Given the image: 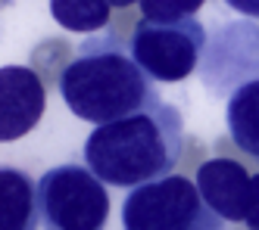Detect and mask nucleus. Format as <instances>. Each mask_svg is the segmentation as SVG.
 <instances>
[{
	"label": "nucleus",
	"instance_id": "1",
	"mask_svg": "<svg viewBox=\"0 0 259 230\" xmlns=\"http://www.w3.org/2000/svg\"><path fill=\"white\" fill-rule=\"evenodd\" d=\"M184 149V122L178 106L153 100L144 109L103 122L84 143V162L94 175L122 190L172 175Z\"/></svg>",
	"mask_w": 259,
	"mask_h": 230
},
{
	"label": "nucleus",
	"instance_id": "2",
	"mask_svg": "<svg viewBox=\"0 0 259 230\" xmlns=\"http://www.w3.org/2000/svg\"><path fill=\"white\" fill-rule=\"evenodd\" d=\"M60 93L69 112L91 125L122 119L159 100L153 78L138 66L132 47L109 31L88 37L78 47L75 60L63 69Z\"/></svg>",
	"mask_w": 259,
	"mask_h": 230
},
{
	"label": "nucleus",
	"instance_id": "3",
	"mask_svg": "<svg viewBox=\"0 0 259 230\" xmlns=\"http://www.w3.org/2000/svg\"><path fill=\"white\" fill-rule=\"evenodd\" d=\"M197 181L165 175L135 187L122 202V230H222Z\"/></svg>",
	"mask_w": 259,
	"mask_h": 230
},
{
	"label": "nucleus",
	"instance_id": "4",
	"mask_svg": "<svg viewBox=\"0 0 259 230\" xmlns=\"http://www.w3.org/2000/svg\"><path fill=\"white\" fill-rule=\"evenodd\" d=\"M44 230H106L109 193L91 168L60 165L38 181Z\"/></svg>",
	"mask_w": 259,
	"mask_h": 230
},
{
	"label": "nucleus",
	"instance_id": "5",
	"mask_svg": "<svg viewBox=\"0 0 259 230\" xmlns=\"http://www.w3.org/2000/svg\"><path fill=\"white\" fill-rule=\"evenodd\" d=\"M132 56L153 81H184L197 69L200 53L206 50V28L194 16L175 22L141 19L132 34Z\"/></svg>",
	"mask_w": 259,
	"mask_h": 230
},
{
	"label": "nucleus",
	"instance_id": "6",
	"mask_svg": "<svg viewBox=\"0 0 259 230\" xmlns=\"http://www.w3.org/2000/svg\"><path fill=\"white\" fill-rule=\"evenodd\" d=\"M47 93L38 72L28 66L0 69V143H13L44 119Z\"/></svg>",
	"mask_w": 259,
	"mask_h": 230
},
{
	"label": "nucleus",
	"instance_id": "7",
	"mask_svg": "<svg viewBox=\"0 0 259 230\" xmlns=\"http://www.w3.org/2000/svg\"><path fill=\"white\" fill-rule=\"evenodd\" d=\"M197 190L203 193L206 205L212 212L228 221H247V205H250V175L244 165L234 159H209L197 168Z\"/></svg>",
	"mask_w": 259,
	"mask_h": 230
},
{
	"label": "nucleus",
	"instance_id": "8",
	"mask_svg": "<svg viewBox=\"0 0 259 230\" xmlns=\"http://www.w3.org/2000/svg\"><path fill=\"white\" fill-rule=\"evenodd\" d=\"M38 184L19 168H0V230H38Z\"/></svg>",
	"mask_w": 259,
	"mask_h": 230
},
{
	"label": "nucleus",
	"instance_id": "9",
	"mask_svg": "<svg viewBox=\"0 0 259 230\" xmlns=\"http://www.w3.org/2000/svg\"><path fill=\"white\" fill-rule=\"evenodd\" d=\"M225 122L237 149H244L247 156L259 162V78H250L234 87L225 106Z\"/></svg>",
	"mask_w": 259,
	"mask_h": 230
},
{
	"label": "nucleus",
	"instance_id": "10",
	"mask_svg": "<svg viewBox=\"0 0 259 230\" xmlns=\"http://www.w3.org/2000/svg\"><path fill=\"white\" fill-rule=\"evenodd\" d=\"M109 0H50V16L66 31H100L109 22Z\"/></svg>",
	"mask_w": 259,
	"mask_h": 230
},
{
	"label": "nucleus",
	"instance_id": "11",
	"mask_svg": "<svg viewBox=\"0 0 259 230\" xmlns=\"http://www.w3.org/2000/svg\"><path fill=\"white\" fill-rule=\"evenodd\" d=\"M206 0H141V13L153 22H175V19L194 16Z\"/></svg>",
	"mask_w": 259,
	"mask_h": 230
},
{
	"label": "nucleus",
	"instance_id": "12",
	"mask_svg": "<svg viewBox=\"0 0 259 230\" xmlns=\"http://www.w3.org/2000/svg\"><path fill=\"white\" fill-rule=\"evenodd\" d=\"M250 230H259V171L250 178V205H247V221Z\"/></svg>",
	"mask_w": 259,
	"mask_h": 230
},
{
	"label": "nucleus",
	"instance_id": "13",
	"mask_svg": "<svg viewBox=\"0 0 259 230\" xmlns=\"http://www.w3.org/2000/svg\"><path fill=\"white\" fill-rule=\"evenodd\" d=\"M222 4L231 7L240 16H247V19H259V0H222Z\"/></svg>",
	"mask_w": 259,
	"mask_h": 230
},
{
	"label": "nucleus",
	"instance_id": "14",
	"mask_svg": "<svg viewBox=\"0 0 259 230\" xmlns=\"http://www.w3.org/2000/svg\"><path fill=\"white\" fill-rule=\"evenodd\" d=\"M113 7H132V4H141V0H109Z\"/></svg>",
	"mask_w": 259,
	"mask_h": 230
}]
</instances>
